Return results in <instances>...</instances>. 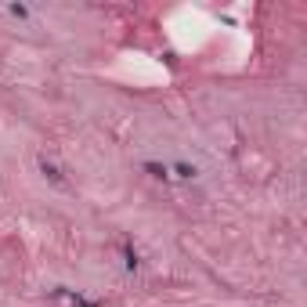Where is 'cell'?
Returning <instances> with one entry per match:
<instances>
[{"label": "cell", "instance_id": "2", "mask_svg": "<svg viewBox=\"0 0 307 307\" xmlns=\"http://www.w3.org/2000/svg\"><path fill=\"white\" fill-rule=\"evenodd\" d=\"M145 170H148L152 177H166V166H159V163H145Z\"/></svg>", "mask_w": 307, "mask_h": 307}, {"label": "cell", "instance_id": "3", "mask_svg": "<svg viewBox=\"0 0 307 307\" xmlns=\"http://www.w3.org/2000/svg\"><path fill=\"white\" fill-rule=\"evenodd\" d=\"M177 174H181V177H195V166H188V163H177Z\"/></svg>", "mask_w": 307, "mask_h": 307}, {"label": "cell", "instance_id": "1", "mask_svg": "<svg viewBox=\"0 0 307 307\" xmlns=\"http://www.w3.org/2000/svg\"><path fill=\"white\" fill-rule=\"evenodd\" d=\"M40 170H43V177H51L54 184H61V174H58V166H54V163H47V159H40Z\"/></svg>", "mask_w": 307, "mask_h": 307}, {"label": "cell", "instance_id": "4", "mask_svg": "<svg viewBox=\"0 0 307 307\" xmlns=\"http://www.w3.org/2000/svg\"><path fill=\"white\" fill-rule=\"evenodd\" d=\"M11 14H18V18H25V14H29V7H22V4H11Z\"/></svg>", "mask_w": 307, "mask_h": 307}]
</instances>
